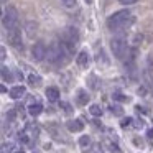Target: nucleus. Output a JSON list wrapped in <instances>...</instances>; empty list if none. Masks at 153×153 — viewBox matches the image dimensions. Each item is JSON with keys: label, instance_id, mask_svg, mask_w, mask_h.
<instances>
[{"label": "nucleus", "instance_id": "obj_6", "mask_svg": "<svg viewBox=\"0 0 153 153\" xmlns=\"http://www.w3.org/2000/svg\"><path fill=\"white\" fill-rule=\"evenodd\" d=\"M7 40L12 46L18 48V50H23V43H22V31L20 27H13L7 30Z\"/></svg>", "mask_w": 153, "mask_h": 153}, {"label": "nucleus", "instance_id": "obj_4", "mask_svg": "<svg viewBox=\"0 0 153 153\" xmlns=\"http://www.w3.org/2000/svg\"><path fill=\"white\" fill-rule=\"evenodd\" d=\"M59 41H63L71 51H74V48L79 43V31H77V28H74V27L63 28L59 33Z\"/></svg>", "mask_w": 153, "mask_h": 153}, {"label": "nucleus", "instance_id": "obj_22", "mask_svg": "<svg viewBox=\"0 0 153 153\" xmlns=\"http://www.w3.org/2000/svg\"><path fill=\"white\" fill-rule=\"evenodd\" d=\"M79 145L82 146V148H86V146H89V145H91V138H89L87 135H82V137L79 138Z\"/></svg>", "mask_w": 153, "mask_h": 153}, {"label": "nucleus", "instance_id": "obj_21", "mask_svg": "<svg viewBox=\"0 0 153 153\" xmlns=\"http://www.w3.org/2000/svg\"><path fill=\"white\" fill-rule=\"evenodd\" d=\"M112 99L117 100V102H127V100H128V97L123 96L122 92H114V94H112Z\"/></svg>", "mask_w": 153, "mask_h": 153}, {"label": "nucleus", "instance_id": "obj_20", "mask_svg": "<svg viewBox=\"0 0 153 153\" xmlns=\"http://www.w3.org/2000/svg\"><path fill=\"white\" fill-rule=\"evenodd\" d=\"M110 112H112L114 115H119V117H122V115H123V109H122L120 105H117V104L110 105Z\"/></svg>", "mask_w": 153, "mask_h": 153}, {"label": "nucleus", "instance_id": "obj_14", "mask_svg": "<svg viewBox=\"0 0 153 153\" xmlns=\"http://www.w3.org/2000/svg\"><path fill=\"white\" fill-rule=\"evenodd\" d=\"M96 61H97V64H102V66H107L109 64V58L105 56V53H104V50L100 48V50H97V53H96Z\"/></svg>", "mask_w": 153, "mask_h": 153}, {"label": "nucleus", "instance_id": "obj_25", "mask_svg": "<svg viewBox=\"0 0 153 153\" xmlns=\"http://www.w3.org/2000/svg\"><path fill=\"white\" fill-rule=\"evenodd\" d=\"M132 122H133V119H130V117H127V119H122V122H120V125H122L123 128H125V127H128Z\"/></svg>", "mask_w": 153, "mask_h": 153}, {"label": "nucleus", "instance_id": "obj_8", "mask_svg": "<svg viewBox=\"0 0 153 153\" xmlns=\"http://www.w3.org/2000/svg\"><path fill=\"white\" fill-rule=\"evenodd\" d=\"M76 61H77V64H79V68H82V69L89 68V64H91V56H89V53H87V51H79Z\"/></svg>", "mask_w": 153, "mask_h": 153}, {"label": "nucleus", "instance_id": "obj_2", "mask_svg": "<svg viewBox=\"0 0 153 153\" xmlns=\"http://www.w3.org/2000/svg\"><path fill=\"white\" fill-rule=\"evenodd\" d=\"M133 22H135V18L130 10H119L107 18V28L112 31H119L123 28H128Z\"/></svg>", "mask_w": 153, "mask_h": 153}, {"label": "nucleus", "instance_id": "obj_31", "mask_svg": "<svg viewBox=\"0 0 153 153\" xmlns=\"http://www.w3.org/2000/svg\"><path fill=\"white\" fill-rule=\"evenodd\" d=\"M0 58H2V61H5V48L4 46L0 48Z\"/></svg>", "mask_w": 153, "mask_h": 153}, {"label": "nucleus", "instance_id": "obj_10", "mask_svg": "<svg viewBox=\"0 0 153 153\" xmlns=\"http://www.w3.org/2000/svg\"><path fill=\"white\" fill-rule=\"evenodd\" d=\"M68 130L69 132H81V130L84 128V123L81 119H74V120H69V122L66 123Z\"/></svg>", "mask_w": 153, "mask_h": 153}, {"label": "nucleus", "instance_id": "obj_15", "mask_svg": "<svg viewBox=\"0 0 153 153\" xmlns=\"http://www.w3.org/2000/svg\"><path fill=\"white\" fill-rule=\"evenodd\" d=\"M27 79H28V84H30V86H33V87L41 86V76H38V74H30Z\"/></svg>", "mask_w": 153, "mask_h": 153}, {"label": "nucleus", "instance_id": "obj_9", "mask_svg": "<svg viewBox=\"0 0 153 153\" xmlns=\"http://www.w3.org/2000/svg\"><path fill=\"white\" fill-rule=\"evenodd\" d=\"M25 92H27V89H25L23 86H13L10 91H8V96L12 97V99H22V97L25 96Z\"/></svg>", "mask_w": 153, "mask_h": 153}, {"label": "nucleus", "instance_id": "obj_33", "mask_svg": "<svg viewBox=\"0 0 153 153\" xmlns=\"http://www.w3.org/2000/svg\"><path fill=\"white\" fill-rule=\"evenodd\" d=\"M0 92L5 94V92H8V91H7V87H5V86H0Z\"/></svg>", "mask_w": 153, "mask_h": 153}, {"label": "nucleus", "instance_id": "obj_35", "mask_svg": "<svg viewBox=\"0 0 153 153\" xmlns=\"http://www.w3.org/2000/svg\"><path fill=\"white\" fill-rule=\"evenodd\" d=\"M2 2H4V4H5V2H7V0H2Z\"/></svg>", "mask_w": 153, "mask_h": 153}, {"label": "nucleus", "instance_id": "obj_34", "mask_svg": "<svg viewBox=\"0 0 153 153\" xmlns=\"http://www.w3.org/2000/svg\"><path fill=\"white\" fill-rule=\"evenodd\" d=\"M13 153H25L23 150H17V152H13Z\"/></svg>", "mask_w": 153, "mask_h": 153}, {"label": "nucleus", "instance_id": "obj_1", "mask_svg": "<svg viewBox=\"0 0 153 153\" xmlns=\"http://www.w3.org/2000/svg\"><path fill=\"white\" fill-rule=\"evenodd\" d=\"M73 51L63 43V41H58V43H53L50 48H48V61L54 66H64V64L69 61Z\"/></svg>", "mask_w": 153, "mask_h": 153}, {"label": "nucleus", "instance_id": "obj_24", "mask_svg": "<svg viewBox=\"0 0 153 153\" xmlns=\"http://www.w3.org/2000/svg\"><path fill=\"white\" fill-rule=\"evenodd\" d=\"M89 86L92 87V89H97V87H99V84H97V77L94 76V74L89 77Z\"/></svg>", "mask_w": 153, "mask_h": 153}, {"label": "nucleus", "instance_id": "obj_11", "mask_svg": "<svg viewBox=\"0 0 153 153\" xmlns=\"http://www.w3.org/2000/svg\"><path fill=\"white\" fill-rule=\"evenodd\" d=\"M46 97H48L50 102H56V100L59 99V89L54 87V86L48 87V89H46Z\"/></svg>", "mask_w": 153, "mask_h": 153}, {"label": "nucleus", "instance_id": "obj_30", "mask_svg": "<svg viewBox=\"0 0 153 153\" xmlns=\"http://www.w3.org/2000/svg\"><path fill=\"white\" fill-rule=\"evenodd\" d=\"M7 117H8V120H10V122H12V120L15 119V110H10V112L7 114Z\"/></svg>", "mask_w": 153, "mask_h": 153}, {"label": "nucleus", "instance_id": "obj_5", "mask_svg": "<svg viewBox=\"0 0 153 153\" xmlns=\"http://www.w3.org/2000/svg\"><path fill=\"white\" fill-rule=\"evenodd\" d=\"M2 25L5 27V30L18 27V12H17L15 7H7L5 8L4 17H2Z\"/></svg>", "mask_w": 153, "mask_h": 153}, {"label": "nucleus", "instance_id": "obj_12", "mask_svg": "<svg viewBox=\"0 0 153 153\" xmlns=\"http://www.w3.org/2000/svg\"><path fill=\"white\" fill-rule=\"evenodd\" d=\"M76 100L79 105H86L87 102H89V94H87L86 89H79L76 94Z\"/></svg>", "mask_w": 153, "mask_h": 153}, {"label": "nucleus", "instance_id": "obj_26", "mask_svg": "<svg viewBox=\"0 0 153 153\" xmlns=\"http://www.w3.org/2000/svg\"><path fill=\"white\" fill-rule=\"evenodd\" d=\"M133 125H135V128H143V120L142 119H137V120H133Z\"/></svg>", "mask_w": 153, "mask_h": 153}, {"label": "nucleus", "instance_id": "obj_28", "mask_svg": "<svg viewBox=\"0 0 153 153\" xmlns=\"http://www.w3.org/2000/svg\"><path fill=\"white\" fill-rule=\"evenodd\" d=\"M138 96H146V87L145 86L138 87Z\"/></svg>", "mask_w": 153, "mask_h": 153}, {"label": "nucleus", "instance_id": "obj_29", "mask_svg": "<svg viewBox=\"0 0 153 153\" xmlns=\"http://www.w3.org/2000/svg\"><path fill=\"white\" fill-rule=\"evenodd\" d=\"M61 107H63V109H64V110H66V112H68V114H69V112H71V107H69V104H66V102H61Z\"/></svg>", "mask_w": 153, "mask_h": 153}, {"label": "nucleus", "instance_id": "obj_19", "mask_svg": "<svg viewBox=\"0 0 153 153\" xmlns=\"http://www.w3.org/2000/svg\"><path fill=\"white\" fill-rule=\"evenodd\" d=\"M2 79L4 81H12L13 77H12V73L8 71L7 66H2Z\"/></svg>", "mask_w": 153, "mask_h": 153}, {"label": "nucleus", "instance_id": "obj_27", "mask_svg": "<svg viewBox=\"0 0 153 153\" xmlns=\"http://www.w3.org/2000/svg\"><path fill=\"white\" fill-rule=\"evenodd\" d=\"M122 5H133V4H137L138 0H119Z\"/></svg>", "mask_w": 153, "mask_h": 153}, {"label": "nucleus", "instance_id": "obj_7", "mask_svg": "<svg viewBox=\"0 0 153 153\" xmlns=\"http://www.w3.org/2000/svg\"><path fill=\"white\" fill-rule=\"evenodd\" d=\"M46 54H48L46 45H45L43 41H36V43L33 45V48H31V58H33L35 61H43L45 58H46Z\"/></svg>", "mask_w": 153, "mask_h": 153}, {"label": "nucleus", "instance_id": "obj_13", "mask_svg": "<svg viewBox=\"0 0 153 153\" xmlns=\"http://www.w3.org/2000/svg\"><path fill=\"white\" fill-rule=\"evenodd\" d=\"M41 112H43V105H41L40 102H36V104H30V107H28V114H30L31 117H38Z\"/></svg>", "mask_w": 153, "mask_h": 153}, {"label": "nucleus", "instance_id": "obj_23", "mask_svg": "<svg viewBox=\"0 0 153 153\" xmlns=\"http://www.w3.org/2000/svg\"><path fill=\"white\" fill-rule=\"evenodd\" d=\"M76 2H77V0H61V4H63L66 8H73V7H76Z\"/></svg>", "mask_w": 153, "mask_h": 153}, {"label": "nucleus", "instance_id": "obj_16", "mask_svg": "<svg viewBox=\"0 0 153 153\" xmlns=\"http://www.w3.org/2000/svg\"><path fill=\"white\" fill-rule=\"evenodd\" d=\"M25 28H27V33H28V36H33L35 33H36V23L35 22H28L27 25H25Z\"/></svg>", "mask_w": 153, "mask_h": 153}, {"label": "nucleus", "instance_id": "obj_17", "mask_svg": "<svg viewBox=\"0 0 153 153\" xmlns=\"http://www.w3.org/2000/svg\"><path fill=\"white\" fill-rule=\"evenodd\" d=\"M89 112L92 114L94 117H100V115H102V109H100V105H97V104H92V105L89 107Z\"/></svg>", "mask_w": 153, "mask_h": 153}, {"label": "nucleus", "instance_id": "obj_3", "mask_svg": "<svg viewBox=\"0 0 153 153\" xmlns=\"http://www.w3.org/2000/svg\"><path fill=\"white\" fill-rule=\"evenodd\" d=\"M110 50H112L114 56L117 58V59H122V61H130L132 59V50L128 48V43H127V40L123 36H115L110 40Z\"/></svg>", "mask_w": 153, "mask_h": 153}, {"label": "nucleus", "instance_id": "obj_18", "mask_svg": "<svg viewBox=\"0 0 153 153\" xmlns=\"http://www.w3.org/2000/svg\"><path fill=\"white\" fill-rule=\"evenodd\" d=\"M27 132H30L31 137H35V138H36L38 133H40V128H38L36 125H33V123H28V125H27Z\"/></svg>", "mask_w": 153, "mask_h": 153}, {"label": "nucleus", "instance_id": "obj_32", "mask_svg": "<svg viewBox=\"0 0 153 153\" xmlns=\"http://www.w3.org/2000/svg\"><path fill=\"white\" fill-rule=\"evenodd\" d=\"M146 137H148V138H153V128H152V130H148V132H146Z\"/></svg>", "mask_w": 153, "mask_h": 153}]
</instances>
